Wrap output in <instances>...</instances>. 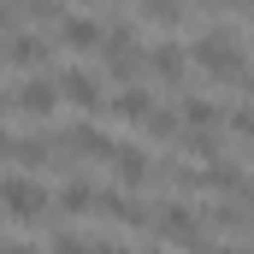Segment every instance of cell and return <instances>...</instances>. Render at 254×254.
I'll return each instance as SVG.
<instances>
[{
	"label": "cell",
	"mask_w": 254,
	"mask_h": 254,
	"mask_svg": "<svg viewBox=\"0 0 254 254\" xmlns=\"http://www.w3.org/2000/svg\"><path fill=\"white\" fill-rule=\"evenodd\" d=\"M0 254H42V249H24V243H0Z\"/></svg>",
	"instance_id": "e0dca14e"
},
{
	"label": "cell",
	"mask_w": 254,
	"mask_h": 254,
	"mask_svg": "<svg viewBox=\"0 0 254 254\" xmlns=\"http://www.w3.org/2000/svg\"><path fill=\"white\" fill-rule=\"evenodd\" d=\"M54 89H60V101H71V107H77V113H89V119H95V113L107 107L101 83H95V77H89L83 65H65L60 77H54Z\"/></svg>",
	"instance_id": "5b68a950"
},
{
	"label": "cell",
	"mask_w": 254,
	"mask_h": 254,
	"mask_svg": "<svg viewBox=\"0 0 254 254\" xmlns=\"http://www.w3.org/2000/svg\"><path fill=\"white\" fill-rule=\"evenodd\" d=\"M113 172H119V190H142L148 178H154V160L142 154V148H130V142H119L113 148V160H107Z\"/></svg>",
	"instance_id": "ba28073f"
},
{
	"label": "cell",
	"mask_w": 254,
	"mask_h": 254,
	"mask_svg": "<svg viewBox=\"0 0 254 254\" xmlns=\"http://www.w3.org/2000/svg\"><path fill=\"white\" fill-rule=\"evenodd\" d=\"M48 213V190L30 178V172H12V178H0V219H18V225H30V219H42Z\"/></svg>",
	"instance_id": "3957f363"
},
{
	"label": "cell",
	"mask_w": 254,
	"mask_h": 254,
	"mask_svg": "<svg viewBox=\"0 0 254 254\" xmlns=\"http://www.w3.org/2000/svg\"><path fill=\"white\" fill-rule=\"evenodd\" d=\"M148 225H154L166 243H178V249H201V243H213V237H207V225H201V213H190L184 201L148 207Z\"/></svg>",
	"instance_id": "7a4b0ae2"
},
{
	"label": "cell",
	"mask_w": 254,
	"mask_h": 254,
	"mask_svg": "<svg viewBox=\"0 0 254 254\" xmlns=\"http://www.w3.org/2000/svg\"><path fill=\"white\" fill-rule=\"evenodd\" d=\"M89 201H95V184H83V178H71L60 190V207L65 213H89Z\"/></svg>",
	"instance_id": "5bb4252c"
},
{
	"label": "cell",
	"mask_w": 254,
	"mask_h": 254,
	"mask_svg": "<svg viewBox=\"0 0 254 254\" xmlns=\"http://www.w3.org/2000/svg\"><path fill=\"white\" fill-rule=\"evenodd\" d=\"M219 101H207V95H184L178 101V125H190V130H219Z\"/></svg>",
	"instance_id": "8fae6325"
},
{
	"label": "cell",
	"mask_w": 254,
	"mask_h": 254,
	"mask_svg": "<svg viewBox=\"0 0 254 254\" xmlns=\"http://www.w3.org/2000/svg\"><path fill=\"white\" fill-rule=\"evenodd\" d=\"M142 65H148L154 77H166L172 89H178V83L190 77V54H184L178 42H160V48H154V54H148V60H142Z\"/></svg>",
	"instance_id": "9c48e42d"
},
{
	"label": "cell",
	"mask_w": 254,
	"mask_h": 254,
	"mask_svg": "<svg viewBox=\"0 0 254 254\" xmlns=\"http://www.w3.org/2000/svg\"><path fill=\"white\" fill-rule=\"evenodd\" d=\"M113 113H119L125 125H142V119L154 113V101H148V89H136V83H125V95H113Z\"/></svg>",
	"instance_id": "7c38bea8"
},
{
	"label": "cell",
	"mask_w": 254,
	"mask_h": 254,
	"mask_svg": "<svg viewBox=\"0 0 254 254\" xmlns=\"http://www.w3.org/2000/svg\"><path fill=\"white\" fill-rule=\"evenodd\" d=\"M12 148H18V136H12V130H0V160H12Z\"/></svg>",
	"instance_id": "2e32d148"
},
{
	"label": "cell",
	"mask_w": 254,
	"mask_h": 254,
	"mask_svg": "<svg viewBox=\"0 0 254 254\" xmlns=\"http://www.w3.org/2000/svg\"><path fill=\"white\" fill-rule=\"evenodd\" d=\"M48 254H95V243H89V237H65V231H60Z\"/></svg>",
	"instance_id": "9a60e30c"
},
{
	"label": "cell",
	"mask_w": 254,
	"mask_h": 254,
	"mask_svg": "<svg viewBox=\"0 0 254 254\" xmlns=\"http://www.w3.org/2000/svg\"><path fill=\"white\" fill-rule=\"evenodd\" d=\"M0 60L18 65V71H36V65L48 60V36L42 30H6V42H0Z\"/></svg>",
	"instance_id": "52a82bcc"
},
{
	"label": "cell",
	"mask_w": 254,
	"mask_h": 254,
	"mask_svg": "<svg viewBox=\"0 0 254 254\" xmlns=\"http://www.w3.org/2000/svg\"><path fill=\"white\" fill-rule=\"evenodd\" d=\"M60 42L71 54H89V48H101V24L83 18V12H71V18H60Z\"/></svg>",
	"instance_id": "30bf717a"
},
{
	"label": "cell",
	"mask_w": 254,
	"mask_h": 254,
	"mask_svg": "<svg viewBox=\"0 0 254 254\" xmlns=\"http://www.w3.org/2000/svg\"><path fill=\"white\" fill-rule=\"evenodd\" d=\"M6 113H12V107H6V83H0V119H6Z\"/></svg>",
	"instance_id": "ac0fdd59"
},
{
	"label": "cell",
	"mask_w": 254,
	"mask_h": 254,
	"mask_svg": "<svg viewBox=\"0 0 254 254\" xmlns=\"http://www.w3.org/2000/svg\"><path fill=\"white\" fill-rule=\"evenodd\" d=\"M142 6V18H154L160 30H172V24H184V0H136Z\"/></svg>",
	"instance_id": "4fadbf2b"
},
{
	"label": "cell",
	"mask_w": 254,
	"mask_h": 254,
	"mask_svg": "<svg viewBox=\"0 0 254 254\" xmlns=\"http://www.w3.org/2000/svg\"><path fill=\"white\" fill-rule=\"evenodd\" d=\"M101 60H107V71L119 83H136V71H142V54H136L130 30H101Z\"/></svg>",
	"instance_id": "8992f818"
},
{
	"label": "cell",
	"mask_w": 254,
	"mask_h": 254,
	"mask_svg": "<svg viewBox=\"0 0 254 254\" xmlns=\"http://www.w3.org/2000/svg\"><path fill=\"white\" fill-rule=\"evenodd\" d=\"M190 60L201 65L213 83L243 89V71H249V60H243V30H237V24H207V36L190 48Z\"/></svg>",
	"instance_id": "6da1fadb"
},
{
	"label": "cell",
	"mask_w": 254,
	"mask_h": 254,
	"mask_svg": "<svg viewBox=\"0 0 254 254\" xmlns=\"http://www.w3.org/2000/svg\"><path fill=\"white\" fill-rule=\"evenodd\" d=\"M6 107L12 113H24V119H54L60 113V89H54V77H24L18 89H6Z\"/></svg>",
	"instance_id": "277c9868"
}]
</instances>
